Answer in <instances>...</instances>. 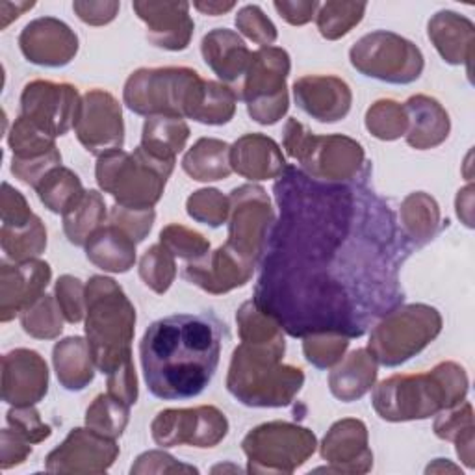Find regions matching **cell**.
Returning <instances> with one entry per match:
<instances>
[{
    "mask_svg": "<svg viewBox=\"0 0 475 475\" xmlns=\"http://www.w3.org/2000/svg\"><path fill=\"white\" fill-rule=\"evenodd\" d=\"M347 10V5H338V3H329L322 6L320 17H318V26L322 36L327 40H336L340 36H345L347 32L352 30L357 23H361L366 5H357L353 12L343 14Z\"/></svg>",
    "mask_w": 475,
    "mask_h": 475,
    "instance_id": "277c9868",
    "label": "cell"
},
{
    "mask_svg": "<svg viewBox=\"0 0 475 475\" xmlns=\"http://www.w3.org/2000/svg\"><path fill=\"white\" fill-rule=\"evenodd\" d=\"M80 287V280L78 279H73V277H61L58 280V287H56V294H58V299L61 303V306L66 308V315H68V320L71 324H77L82 320V305L78 301H75L73 305V292Z\"/></svg>",
    "mask_w": 475,
    "mask_h": 475,
    "instance_id": "52a82bcc",
    "label": "cell"
},
{
    "mask_svg": "<svg viewBox=\"0 0 475 475\" xmlns=\"http://www.w3.org/2000/svg\"><path fill=\"white\" fill-rule=\"evenodd\" d=\"M318 3H297V5H290V3H275L277 12L290 21L292 24H303L306 21L312 19L314 10L318 8Z\"/></svg>",
    "mask_w": 475,
    "mask_h": 475,
    "instance_id": "9c48e42d",
    "label": "cell"
},
{
    "mask_svg": "<svg viewBox=\"0 0 475 475\" xmlns=\"http://www.w3.org/2000/svg\"><path fill=\"white\" fill-rule=\"evenodd\" d=\"M275 194L280 219L255 305L292 336L366 334L403 299L397 273L413 245L394 210L364 184H324L297 168Z\"/></svg>",
    "mask_w": 475,
    "mask_h": 475,
    "instance_id": "6da1fadb",
    "label": "cell"
},
{
    "mask_svg": "<svg viewBox=\"0 0 475 475\" xmlns=\"http://www.w3.org/2000/svg\"><path fill=\"white\" fill-rule=\"evenodd\" d=\"M350 338H333L327 342V333L324 336H312L305 342V355L308 362L315 364L318 368H327L333 362L338 361V357L343 353Z\"/></svg>",
    "mask_w": 475,
    "mask_h": 475,
    "instance_id": "5b68a950",
    "label": "cell"
},
{
    "mask_svg": "<svg viewBox=\"0 0 475 475\" xmlns=\"http://www.w3.org/2000/svg\"><path fill=\"white\" fill-rule=\"evenodd\" d=\"M203 56L208 66L225 80H238L249 69L252 54L227 28H217L203 40Z\"/></svg>",
    "mask_w": 475,
    "mask_h": 475,
    "instance_id": "3957f363",
    "label": "cell"
},
{
    "mask_svg": "<svg viewBox=\"0 0 475 475\" xmlns=\"http://www.w3.org/2000/svg\"><path fill=\"white\" fill-rule=\"evenodd\" d=\"M196 8L201 10L203 14H208V15H219V14H225L229 10L234 8V5H215V3H208V5H201V3H196Z\"/></svg>",
    "mask_w": 475,
    "mask_h": 475,
    "instance_id": "30bf717a",
    "label": "cell"
},
{
    "mask_svg": "<svg viewBox=\"0 0 475 475\" xmlns=\"http://www.w3.org/2000/svg\"><path fill=\"white\" fill-rule=\"evenodd\" d=\"M149 392L164 401L205 392L221 357V325L208 314H175L154 322L140 343Z\"/></svg>",
    "mask_w": 475,
    "mask_h": 475,
    "instance_id": "7a4b0ae2",
    "label": "cell"
},
{
    "mask_svg": "<svg viewBox=\"0 0 475 475\" xmlns=\"http://www.w3.org/2000/svg\"><path fill=\"white\" fill-rule=\"evenodd\" d=\"M73 10L78 14V17L84 21V23H91V24H103V23H110L117 10H119V5L112 3H75L73 5Z\"/></svg>",
    "mask_w": 475,
    "mask_h": 475,
    "instance_id": "ba28073f",
    "label": "cell"
},
{
    "mask_svg": "<svg viewBox=\"0 0 475 475\" xmlns=\"http://www.w3.org/2000/svg\"><path fill=\"white\" fill-rule=\"evenodd\" d=\"M236 24L245 32V34L259 43H273L277 40V30L269 19L264 17L259 6H245L238 17Z\"/></svg>",
    "mask_w": 475,
    "mask_h": 475,
    "instance_id": "8992f818",
    "label": "cell"
}]
</instances>
